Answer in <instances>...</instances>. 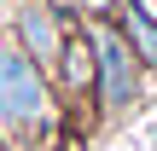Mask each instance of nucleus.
I'll return each mask as SVG.
<instances>
[{"label":"nucleus","instance_id":"6","mask_svg":"<svg viewBox=\"0 0 157 151\" xmlns=\"http://www.w3.org/2000/svg\"><path fill=\"white\" fill-rule=\"evenodd\" d=\"M70 6H87V12H105L111 0H70Z\"/></svg>","mask_w":157,"mask_h":151},{"label":"nucleus","instance_id":"5","mask_svg":"<svg viewBox=\"0 0 157 151\" xmlns=\"http://www.w3.org/2000/svg\"><path fill=\"white\" fill-rule=\"evenodd\" d=\"M87 81H93V64L82 47H70V87H87Z\"/></svg>","mask_w":157,"mask_h":151},{"label":"nucleus","instance_id":"2","mask_svg":"<svg viewBox=\"0 0 157 151\" xmlns=\"http://www.w3.org/2000/svg\"><path fill=\"white\" fill-rule=\"evenodd\" d=\"M93 64H99V93L105 105H134V87H140V64H134V47L122 41V29H105L93 23Z\"/></svg>","mask_w":157,"mask_h":151},{"label":"nucleus","instance_id":"4","mask_svg":"<svg viewBox=\"0 0 157 151\" xmlns=\"http://www.w3.org/2000/svg\"><path fill=\"white\" fill-rule=\"evenodd\" d=\"M122 41L134 47V58H140V64H157V23L140 12V6H128V12H122Z\"/></svg>","mask_w":157,"mask_h":151},{"label":"nucleus","instance_id":"3","mask_svg":"<svg viewBox=\"0 0 157 151\" xmlns=\"http://www.w3.org/2000/svg\"><path fill=\"white\" fill-rule=\"evenodd\" d=\"M17 29H23V52L35 58V64H52L58 58V23H52V6H41V0H29V6H17Z\"/></svg>","mask_w":157,"mask_h":151},{"label":"nucleus","instance_id":"1","mask_svg":"<svg viewBox=\"0 0 157 151\" xmlns=\"http://www.w3.org/2000/svg\"><path fill=\"white\" fill-rule=\"evenodd\" d=\"M47 111V81H41V64L0 41V128H29L35 116Z\"/></svg>","mask_w":157,"mask_h":151}]
</instances>
